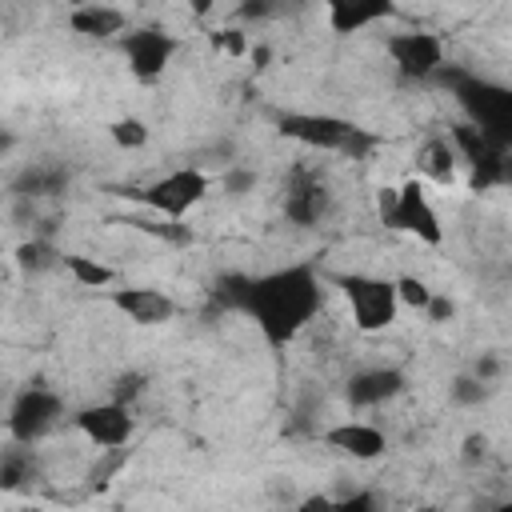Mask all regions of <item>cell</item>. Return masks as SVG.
<instances>
[{"label":"cell","instance_id":"1","mask_svg":"<svg viewBox=\"0 0 512 512\" xmlns=\"http://www.w3.org/2000/svg\"><path fill=\"white\" fill-rule=\"evenodd\" d=\"M324 284L312 264L272 268L264 276H248L240 312L256 324L268 348H288L320 312Z\"/></svg>","mask_w":512,"mask_h":512},{"label":"cell","instance_id":"2","mask_svg":"<svg viewBox=\"0 0 512 512\" xmlns=\"http://www.w3.org/2000/svg\"><path fill=\"white\" fill-rule=\"evenodd\" d=\"M452 96L472 128H480L496 148L512 152V88L480 76H452Z\"/></svg>","mask_w":512,"mask_h":512},{"label":"cell","instance_id":"3","mask_svg":"<svg viewBox=\"0 0 512 512\" xmlns=\"http://www.w3.org/2000/svg\"><path fill=\"white\" fill-rule=\"evenodd\" d=\"M336 288L348 300L352 324L360 332H384L392 328L396 312H400V296H396V280L384 276H368V272H340Z\"/></svg>","mask_w":512,"mask_h":512},{"label":"cell","instance_id":"4","mask_svg":"<svg viewBox=\"0 0 512 512\" xmlns=\"http://www.w3.org/2000/svg\"><path fill=\"white\" fill-rule=\"evenodd\" d=\"M156 216H164V220H184L204 196H208V176L200 172V168H172V172H164L160 180H152L148 188H140L136 192Z\"/></svg>","mask_w":512,"mask_h":512},{"label":"cell","instance_id":"5","mask_svg":"<svg viewBox=\"0 0 512 512\" xmlns=\"http://www.w3.org/2000/svg\"><path fill=\"white\" fill-rule=\"evenodd\" d=\"M280 132L288 140H296L304 148H320V152H356L364 144L360 128H352L348 120L328 116V112H284Z\"/></svg>","mask_w":512,"mask_h":512},{"label":"cell","instance_id":"6","mask_svg":"<svg viewBox=\"0 0 512 512\" xmlns=\"http://www.w3.org/2000/svg\"><path fill=\"white\" fill-rule=\"evenodd\" d=\"M60 416H64V400L44 384H28L16 392L8 408V432L16 444H36L60 424Z\"/></svg>","mask_w":512,"mask_h":512},{"label":"cell","instance_id":"7","mask_svg":"<svg viewBox=\"0 0 512 512\" xmlns=\"http://www.w3.org/2000/svg\"><path fill=\"white\" fill-rule=\"evenodd\" d=\"M384 52L396 64L400 76L408 80H428L444 68V40L428 28H404L384 36Z\"/></svg>","mask_w":512,"mask_h":512},{"label":"cell","instance_id":"8","mask_svg":"<svg viewBox=\"0 0 512 512\" xmlns=\"http://www.w3.org/2000/svg\"><path fill=\"white\" fill-rule=\"evenodd\" d=\"M120 48H124L128 72H132L140 84H152V80H160V76L168 72V64H172V56H176L180 44H176V36H172L168 28L144 24V28H128L124 40H120Z\"/></svg>","mask_w":512,"mask_h":512},{"label":"cell","instance_id":"9","mask_svg":"<svg viewBox=\"0 0 512 512\" xmlns=\"http://www.w3.org/2000/svg\"><path fill=\"white\" fill-rule=\"evenodd\" d=\"M460 164L468 168V184L472 188H492V184H504V148H496L480 128H472L468 120H460L452 132H448Z\"/></svg>","mask_w":512,"mask_h":512},{"label":"cell","instance_id":"10","mask_svg":"<svg viewBox=\"0 0 512 512\" xmlns=\"http://www.w3.org/2000/svg\"><path fill=\"white\" fill-rule=\"evenodd\" d=\"M392 228H396V232H408V236H416L420 244H432V248L444 244L440 212H436V204L428 200V192H424V184H420L416 176L396 188V216H392Z\"/></svg>","mask_w":512,"mask_h":512},{"label":"cell","instance_id":"11","mask_svg":"<svg viewBox=\"0 0 512 512\" xmlns=\"http://www.w3.org/2000/svg\"><path fill=\"white\" fill-rule=\"evenodd\" d=\"M72 420H76V428H80L96 448H104V452H120V448L132 440V428H136L132 408L120 404V400L88 404V408H80Z\"/></svg>","mask_w":512,"mask_h":512},{"label":"cell","instance_id":"12","mask_svg":"<svg viewBox=\"0 0 512 512\" xmlns=\"http://www.w3.org/2000/svg\"><path fill=\"white\" fill-rule=\"evenodd\" d=\"M332 208V192L328 184L320 180V172L312 168H296L288 188H284V216L296 224V228H316Z\"/></svg>","mask_w":512,"mask_h":512},{"label":"cell","instance_id":"13","mask_svg":"<svg viewBox=\"0 0 512 512\" xmlns=\"http://www.w3.org/2000/svg\"><path fill=\"white\" fill-rule=\"evenodd\" d=\"M108 300H112L132 324H144V328H156V324L176 320V300H172L164 288H152V284L108 288Z\"/></svg>","mask_w":512,"mask_h":512},{"label":"cell","instance_id":"14","mask_svg":"<svg viewBox=\"0 0 512 512\" xmlns=\"http://www.w3.org/2000/svg\"><path fill=\"white\" fill-rule=\"evenodd\" d=\"M324 444L336 448V452H344V456H352V460H376V456H384V448H388L384 432H380L376 424H364V420L332 424V428L324 432Z\"/></svg>","mask_w":512,"mask_h":512},{"label":"cell","instance_id":"15","mask_svg":"<svg viewBox=\"0 0 512 512\" xmlns=\"http://www.w3.org/2000/svg\"><path fill=\"white\" fill-rule=\"evenodd\" d=\"M404 392V372L400 368H364L348 380V404L352 408H376L392 396Z\"/></svg>","mask_w":512,"mask_h":512},{"label":"cell","instance_id":"16","mask_svg":"<svg viewBox=\"0 0 512 512\" xmlns=\"http://www.w3.org/2000/svg\"><path fill=\"white\" fill-rule=\"evenodd\" d=\"M396 8L388 0H332L328 4V28L348 36V32H360L376 20H388Z\"/></svg>","mask_w":512,"mask_h":512},{"label":"cell","instance_id":"17","mask_svg":"<svg viewBox=\"0 0 512 512\" xmlns=\"http://www.w3.org/2000/svg\"><path fill=\"white\" fill-rule=\"evenodd\" d=\"M68 24H72V32H80L88 40H108V36L128 32V16L112 4H76Z\"/></svg>","mask_w":512,"mask_h":512},{"label":"cell","instance_id":"18","mask_svg":"<svg viewBox=\"0 0 512 512\" xmlns=\"http://www.w3.org/2000/svg\"><path fill=\"white\" fill-rule=\"evenodd\" d=\"M416 164H420V172H424L428 180L452 184V180H456V168H460V156H456L452 140L444 136V140H428V144L416 152Z\"/></svg>","mask_w":512,"mask_h":512},{"label":"cell","instance_id":"19","mask_svg":"<svg viewBox=\"0 0 512 512\" xmlns=\"http://www.w3.org/2000/svg\"><path fill=\"white\" fill-rule=\"evenodd\" d=\"M60 268L80 284V288H112V280H116V272L108 268V264H100L96 256H80V252H64L60 256Z\"/></svg>","mask_w":512,"mask_h":512},{"label":"cell","instance_id":"20","mask_svg":"<svg viewBox=\"0 0 512 512\" xmlns=\"http://www.w3.org/2000/svg\"><path fill=\"white\" fill-rule=\"evenodd\" d=\"M32 476H36V456H32V448H28V444H12V448L4 452V460H0V484H4V492L24 488Z\"/></svg>","mask_w":512,"mask_h":512},{"label":"cell","instance_id":"21","mask_svg":"<svg viewBox=\"0 0 512 512\" xmlns=\"http://www.w3.org/2000/svg\"><path fill=\"white\" fill-rule=\"evenodd\" d=\"M292 512H376L372 492H352V496H308Z\"/></svg>","mask_w":512,"mask_h":512},{"label":"cell","instance_id":"22","mask_svg":"<svg viewBox=\"0 0 512 512\" xmlns=\"http://www.w3.org/2000/svg\"><path fill=\"white\" fill-rule=\"evenodd\" d=\"M108 136L120 144V148H144L148 144V124L136 120V116H120L108 124Z\"/></svg>","mask_w":512,"mask_h":512},{"label":"cell","instance_id":"23","mask_svg":"<svg viewBox=\"0 0 512 512\" xmlns=\"http://www.w3.org/2000/svg\"><path fill=\"white\" fill-rule=\"evenodd\" d=\"M396 296H400V304H408L416 312H428V304H432L436 292L420 276H396Z\"/></svg>","mask_w":512,"mask_h":512},{"label":"cell","instance_id":"24","mask_svg":"<svg viewBox=\"0 0 512 512\" xmlns=\"http://www.w3.org/2000/svg\"><path fill=\"white\" fill-rule=\"evenodd\" d=\"M16 260H20V268H28V272H40V268H48V264H60V256H56L48 244H40V240L20 244V248H16Z\"/></svg>","mask_w":512,"mask_h":512},{"label":"cell","instance_id":"25","mask_svg":"<svg viewBox=\"0 0 512 512\" xmlns=\"http://www.w3.org/2000/svg\"><path fill=\"white\" fill-rule=\"evenodd\" d=\"M208 36H212V48L224 52V56H240L248 48V40H244L240 28H220V32H208Z\"/></svg>","mask_w":512,"mask_h":512},{"label":"cell","instance_id":"26","mask_svg":"<svg viewBox=\"0 0 512 512\" xmlns=\"http://www.w3.org/2000/svg\"><path fill=\"white\" fill-rule=\"evenodd\" d=\"M140 388H144V376H140V372H128V376H120V380H116L112 400H120V404H128V408H132V400L140 396Z\"/></svg>","mask_w":512,"mask_h":512},{"label":"cell","instance_id":"27","mask_svg":"<svg viewBox=\"0 0 512 512\" xmlns=\"http://www.w3.org/2000/svg\"><path fill=\"white\" fill-rule=\"evenodd\" d=\"M376 212H380V224L392 228V216H396V188H380V192H376Z\"/></svg>","mask_w":512,"mask_h":512},{"label":"cell","instance_id":"28","mask_svg":"<svg viewBox=\"0 0 512 512\" xmlns=\"http://www.w3.org/2000/svg\"><path fill=\"white\" fill-rule=\"evenodd\" d=\"M452 396H456L460 404H476V400H484V380H456Z\"/></svg>","mask_w":512,"mask_h":512},{"label":"cell","instance_id":"29","mask_svg":"<svg viewBox=\"0 0 512 512\" xmlns=\"http://www.w3.org/2000/svg\"><path fill=\"white\" fill-rule=\"evenodd\" d=\"M424 316H432V320H444V316H452V300H444V296H432V304H428V312Z\"/></svg>","mask_w":512,"mask_h":512},{"label":"cell","instance_id":"30","mask_svg":"<svg viewBox=\"0 0 512 512\" xmlns=\"http://www.w3.org/2000/svg\"><path fill=\"white\" fill-rule=\"evenodd\" d=\"M248 184H252V176H248V172H232V176L224 180V188H228V192H236V196H240Z\"/></svg>","mask_w":512,"mask_h":512},{"label":"cell","instance_id":"31","mask_svg":"<svg viewBox=\"0 0 512 512\" xmlns=\"http://www.w3.org/2000/svg\"><path fill=\"white\" fill-rule=\"evenodd\" d=\"M504 184H508V188H512V152H508V156H504Z\"/></svg>","mask_w":512,"mask_h":512},{"label":"cell","instance_id":"32","mask_svg":"<svg viewBox=\"0 0 512 512\" xmlns=\"http://www.w3.org/2000/svg\"><path fill=\"white\" fill-rule=\"evenodd\" d=\"M492 512H512V500H500V504H496Z\"/></svg>","mask_w":512,"mask_h":512},{"label":"cell","instance_id":"33","mask_svg":"<svg viewBox=\"0 0 512 512\" xmlns=\"http://www.w3.org/2000/svg\"><path fill=\"white\" fill-rule=\"evenodd\" d=\"M28 512H40V508H28Z\"/></svg>","mask_w":512,"mask_h":512}]
</instances>
